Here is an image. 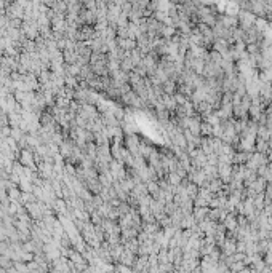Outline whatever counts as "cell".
<instances>
[{
    "label": "cell",
    "mask_w": 272,
    "mask_h": 273,
    "mask_svg": "<svg viewBox=\"0 0 272 273\" xmlns=\"http://www.w3.org/2000/svg\"><path fill=\"white\" fill-rule=\"evenodd\" d=\"M191 134H192V133H191V131H189V129H184V136H187V137H192ZM187 147H189V149H192V147H194V145H192V142H191V141H189V142H187Z\"/></svg>",
    "instance_id": "obj_1"
}]
</instances>
